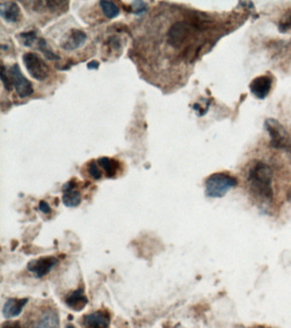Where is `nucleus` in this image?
Returning a JSON list of instances; mask_svg holds the SVG:
<instances>
[{
  "mask_svg": "<svg viewBox=\"0 0 291 328\" xmlns=\"http://www.w3.org/2000/svg\"><path fill=\"white\" fill-rule=\"evenodd\" d=\"M85 328H109L110 325V315L104 310H98L86 315L82 320Z\"/></svg>",
  "mask_w": 291,
  "mask_h": 328,
  "instance_id": "1a4fd4ad",
  "label": "nucleus"
},
{
  "mask_svg": "<svg viewBox=\"0 0 291 328\" xmlns=\"http://www.w3.org/2000/svg\"><path fill=\"white\" fill-rule=\"evenodd\" d=\"M99 5L107 18H116L120 15V9L112 1H100Z\"/></svg>",
  "mask_w": 291,
  "mask_h": 328,
  "instance_id": "f3484780",
  "label": "nucleus"
},
{
  "mask_svg": "<svg viewBox=\"0 0 291 328\" xmlns=\"http://www.w3.org/2000/svg\"><path fill=\"white\" fill-rule=\"evenodd\" d=\"M174 328H185V327H184V326H183L182 325H180V324H178V325H176V326H175V327Z\"/></svg>",
  "mask_w": 291,
  "mask_h": 328,
  "instance_id": "c85d7f7f",
  "label": "nucleus"
},
{
  "mask_svg": "<svg viewBox=\"0 0 291 328\" xmlns=\"http://www.w3.org/2000/svg\"><path fill=\"white\" fill-rule=\"evenodd\" d=\"M193 27L185 21H178L170 28L167 41L174 48H179L185 43L192 33Z\"/></svg>",
  "mask_w": 291,
  "mask_h": 328,
  "instance_id": "423d86ee",
  "label": "nucleus"
},
{
  "mask_svg": "<svg viewBox=\"0 0 291 328\" xmlns=\"http://www.w3.org/2000/svg\"><path fill=\"white\" fill-rule=\"evenodd\" d=\"M289 29H291V16H288L284 21H281L279 27H278L279 31L282 33L287 31Z\"/></svg>",
  "mask_w": 291,
  "mask_h": 328,
  "instance_id": "5701e85b",
  "label": "nucleus"
},
{
  "mask_svg": "<svg viewBox=\"0 0 291 328\" xmlns=\"http://www.w3.org/2000/svg\"><path fill=\"white\" fill-rule=\"evenodd\" d=\"M33 328H60V319L55 310H46L37 320Z\"/></svg>",
  "mask_w": 291,
  "mask_h": 328,
  "instance_id": "4468645a",
  "label": "nucleus"
},
{
  "mask_svg": "<svg viewBox=\"0 0 291 328\" xmlns=\"http://www.w3.org/2000/svg\"><path fill=\"white\" fill-rule=\"evenodd\" d=\"M265 130L270 136V145L272 147L278 150L290 151L291 140L288 132L278 121L273 118H268L264 123Z\"/></svg>",
  "mask_w": 291,
  "mask_h": 328,
  "instance_id": "7ed1b4c3",
  "label": "nucleus"
},
{
  "mask_svg": "<svg viewBox=\"0 0 291 328\" xmlns=\"http://www.w3.org/2000/svg\"><path fill=\"white\" fill-rule=\"evenodd\" d=\"M39 50L45 55V57H46L48 59H50V60H57V59H59L58 56L54 54L52 51H50V50L47 48L46 42L44 41V39H41V40L39 42Z\"/></svg>",
  "mask_w": 291,
  "mask_h": 328,
  "instance_id": "aec40b11",
  "label": "nucleus"
},
{
  "mask_svg": "<svg viewBox=\"0 0 291 328\" xmlns=\"http://www.w3.org/2000/svg\"><path fill=\"white\" fill-rule=\"evenodd\" d=\"M132 9L134 15L142 16L148 11V6L143 1H134L132 3Z\"/></svg>",
  "mask_w": 291,
  "mask_h": 328,
  "instance_id": "a211bd4d",
  "label": "nucleus"
},
{
  "mask_svg": "<svg viewBox=\"0 0 291 328\" xmlns=\"http://www.w3.org/2000/svg\"><path fill=\"white\" fill-rule=\"evenodd\" d=\"M29 302V298H9L3 307L4 317L11 319L21 315L24 307Z\"/></svg>",
  "mask_w": 291,
  "mask_h": 328,
  "instance_id": "ddd939ff",
  "label": "nucleus"
},
{
  "mask_svg": "<svg viewBox=\"0 0 291 328\" xmlns=\"http://www.w3.org/2000/svg\"><path fill=\"white\" fill-rule=\"evenodd\" d=\"M59 263V260L53 255L42 256L32 260L28 263L27 268L29 272L34 274L37 279H41L43 277L51 273V271L57 267Z\"/></svg>",
  "mask_w": 291,
  "mask_h": 328,
  "instance_id": "0eeeda50",
  "label": "nucleus"
},
{
  "mask_svg": "<svg viewBox=\"0 0 291 328\" xmlns=\"http://www.w3.org/2000/svg\"><path fill=\"white\" fill-rule=\"evenodd\" d=\"M272 88V79L269 76H260L254 79L250 85V91L258 99H265Z\"/></svg>",
  "mask_w": 291,
  "mask_h": 328,
  "instance_id": "9b49d317",
  "label": "nucleus"
},
{
  "mask_svg": "<svg viewBox=\"0 0 291 328\" xmlns=\"http://www.w3.org/2000/svg\"><path fill=\"white\" fill-rule=\"evenodd\" d=\"M21 37L23 39V44L26 46H31L34 40L36 39V34L34 32H29V33H22L21 34Z\"/></svg>",
  "mask_w": 291,
  "mask_h": 328,
  "instance_id": "4be33fe9",
  "label": "nucleus"
},
{
  "mask_svg": "<svg viewBox=\"0 0 291 328\" xmlns=\"http://www.w3.org/2000/svg\"><path fill=\"white\" fill-rule=\"evenodd\" d=\"M22 61L27 71L34 80L42 81L48 78L49 67L39 55L34 52H27L22 57Z\"/></svg>",
  "mask_w": 291,
  "mask_h": 328,
  "instance_id": "20e7f679",
  "label": "nucleus"
},
{
  "mask_svg": "<svg viewBox=\"0 0 291 328\" xmlns=\"http://www.w3.org/2000/svg\"><path fill=\"white\" fill-rule=\"evenodd\" d=\"M9 74H10V79H11L12 86L19 98L24 99L33 94L34 88H33L31 81L23 76L17 63H15L14 65L11 66Z\"/></svg>",
  "mask_w": 291,
  "mask_h": 328,
  "instance_id": "39448f33",
  "label": "nucleus"
},
{
  "mask_svg": "<svg viewBox=\"0 0 291 328\" xmlns=\"http://www.w3.org/2000/svg\"><path fill=\"white\" fill-rule=\"evenodd\" d=\"M21 10L13 1L0 3V16L8 24H16L21 19Z\"/></svg>",
  "mask_w": 291,
  "mask_h": 328,
  "instance_id": "f8f14e48",
  "label": "nucleus"
},
{
  "mask_svg": "<svg viewBox=\"0 0 291 328\" xmlns=\"http://www.w3.org/2000/svg\"><path fill=\"white\" fill-rule=\"evenodd\" d=\"M99 62H96V61H91V62H90V63L87 64V68H89V69H96V68H99Z\"/></svg>",
  "mask_w": 291,
  "mask_h": 328,
  "instance_id": "a878e982",
  "label": "nucleus"
},
{
  "mask_svg": "<svg viewBox=\"0 0 291 328\" xmlns=\"http://www.w3.org/2000/svg\"><path fill=\"white\" fill-rule=\"evenodd\" d=\"M240 4H241L242 6H246L247 8H254V4H253L252 2H240Z\"/></svg>",
  "mask_w": 291,
  "mask_h": 328,
  "instance_id": "bb28decb",
  "label": "nucleus"
},
{
  "mask_svg": "<svg viewBox=\"0 0 291 328\" xmlns=\"http://www.w3.org/2000/svg\"><path fill=\"white\" fill-rule=\"evenodd\" d=\"M86 39L87 36L86 33H84L82 30L71 29L61 42V47L65 51H75L83 46L86 43Z\"/></svg>",
  "mask_w": 291,
  "mask_h": 328,
  "instance_id": "6e6552de",
  "label": "nucleus"
},
{
  "mask_svg": "<svg viewBox=\"0 0 291 328\" xmlns=\"http://www.w3.org/2000/svg\"><path fill=\"white\" fill-rule=\"evenodd\" d=\"M237 185V180L234 176L225 173H215L206 180V195L209 198H222Z\"/></svg>",
  "mask_w": 291,
  "mask_h": 328,
  "instance_id": "f03ea898",
  "label": "nucleus"
},
{
  "mask_svg": "<svg viewBox=\"0 0 291 328\" xmlns=\"http://www.w3.org/2000/svg\"><path fill=\"white\" fill-rule=\"evenodd\" d=\"M0 75H1V81L3 83L4 87L8 91H11L13 86L11 83V79L7 76V71H6V67L4 65L1 67V74Z\"/></svg>",
  "mask_w": 291,
  "mask_h": 328,
  "instance_id": "412c9836",
  "label": "nucleus"
},
{
  "mask_svg": "<svg viewBox=\"0 0 291 328\" xmlns=\"http://www.w3.org/2000/svg\"><path fill=\"white\" fill-rule=\"evenodd\" d=\"M65 328H76L75 325H72V324H70V323H68V324H67L66 325V327Z\"/></svg>",
  "mask_w": 291,
  "mask_h": 328,
  "instance_id": "cd10ccee",
  "label": "nucleus"
},
{
  "mask_svg": "<svg viewBox=\"0 0 291 328\" xmlns=\"http://www.w3.org/2000/svg\"><path fill=\"white\" fill-rule=\"evenodd\" d=\"M1 328H21V325L18 320H7L2 324Z\"/></svg>",
  "mask_w": 291,
  "mask_h": 328,
  "instance_id": "393cba45",
  "label": "nucleus"
},
{
  "mask_svg": "<svg viewBox=\"0 0 291 328\" xmlns=\"http://www.w3.org/2000/svg\"><path fill=\"white\" fill-rule=\"evenodd\" d=\"M273 170L270 166L258 161L249 171L248 182L255 195L264 200L270 201L273 198Z\"/></svg>",
  "mask_w": 291,
  "mask_h": 328,
  "instance_id": "f257e3e1",
  "label": "nucleus"
},
{
  "mask_svg": "<svg viewBox=\"0 0 291 328\" xmlns=\"http://www.w3.org/2000/svg\"><path fill=\"white\" fill-rule=\"evenodd\" d=\"M39 209L44 215H49V214L52 213L51 206L49 205V203L44 200H41L39 202Z\"/></svg>",
  "mask_w": 291,
  "mask_h": 328,
  "instance_id": "b1692460",
  "label": "nucleus"
},
{
  "mask_svg": "<svg viewBox=\"0 0 291 328\" xmlns=\"http://www.w3.org/2000/svg\"><path fill=\"white\" fill-rule=\"evenodd\" d=\"M63 203L66 207L68 208H76L80 205L81 203V194L79 191L73 189V190L66 191L63 192Z\"/></svg>",
  "mask_w": 291,
  "mask_h": 328,
  "instance_id": "dca6fc26",
  "label": "nucleus"
},
{
  "mask_svg": "<svg viewBox=\"0 0 291 328\" xmlns=\"http://www.w3.org/2000/svg\"><path fill=\"white\" fill-rule=\"evenodd\" d=\"M64 302L68 309L76 312H81L88 303V298L85 294L84 287H79L78 289L67 295Z\"/></svg>",
  "mask_w": 291,
  "mask_h": 328,
  "instance_id": "9d476101",
  "label": "nucleus"
},
{
  "mask_svg": "<svg viewBox=\"0 0 291 328\" xmlns=\"http://www.w3.org/2000/svg\"><path fill=\"white\" fill-rule=\"evenodd\" d=\"M96 162L99 164V167H101L104 170L107 178L113 179L116 176V173L120 168L119 162L116 160L109 158L107 156H103V157H99Z\"/></svg>",
  "mask_w": 291,
  "mask_h": 328,
  "instance_id": "2eb2a0df",
  "label": "nucleus"
},
{
  "mask_svg": "<svg viewBox=\"0 0 291 328\" xmlns=\"http://www.w3.org/2000/svg\"><path fill=\"white\" fill-rule=\"evenodd\" d=\"M88 173L94 180H100L103 176L102 171L99 168V164L95 161H91L88 164Z\"/></svg>",
  "mask_w": 291,
  "mask_h": 328,
  "instance_id": "6ab92c4d",
  "label": "nucleus"
}]
</instances>
